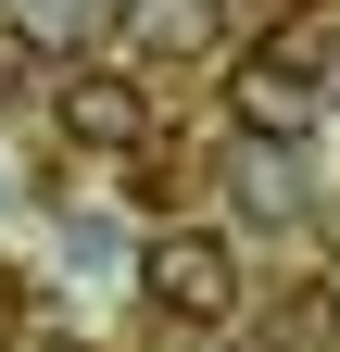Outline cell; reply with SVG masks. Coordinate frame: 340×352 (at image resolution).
Wrapping results in <instances>:
<instances>
[{
  "mask_svg": "<svg viewBox=\"0 0 340 352\" xmlns=\"http://www.w3.org/2000/svg\"><path fill=\"white\" fill-rule=\"evenodd\" d=\"M139 302L164 327H227L240 315V252L215 239V227H164L151 252H139Z\"/></svg>",
  "mask_w": 340,
  "mask_h": 352,
  "instance_id": "6da1fadb",
  "label": "cell"
},
{
  "mask_svg": "<svg viewBox=\"0 0 340 352\" xmlns=\"http://www.w3.org/2000/svg\"><path fill=\"white\" fill-rule=\"evenodd\" d=\"M51 126H63L76 151H139V139H151V88L76 63V76H51Z\"/></svg>",
  "mask_w": 340,
  "mask_h": 352,
  "instance_id": "7a4b0ae2",
  "label": "cell"
},
{
  "mask_svg": "<svg viewBox=\"0 0 340 352\" xmlns=\"http://www.w3.org/2000/svg\"><path fill=\"white\" fill-rule=\"evenodd\" d=\"M227 113L252 126V139H303V126L328 113V88L290 63V51H240V76H227Z\"/></svg>",
  "mask_w": 340,
  "mask_h": 352,
  "instance_id": "3957f363",
  "label": "cell"
},
{
  "mask_svg": "<svg viewBox=\"0 0 340 352\" xmlns=\"http://www.w3.org/2000/svg\"><path fill=\"white\" fill-rule=\"evenodd\" d=\"M0 25H13V51H76L114 25V0H0Z\"/></svg>",
  "mask_w": 340,
  "mask_h": 352,
  "instance_id": "277c9868",
  "label": "cell"
},
{
  "mask_svg": "<svg viewBox=\"0 0 340 352\" xmlns=\"http://www.w3.org/2000/svg\"><path fill=\"white\" fill-rule=\"evenodd\" d=\"M114 13H126V25H139V38H151V51H189V38H202V25H215V13H202V0H114Z\"/></svg>",
  "mask_w": 340,
  "mask_h": 352,
  "instance_id": "5b68a950",
  "label": "cell"
},
{
  "mask_svg": "<svg viewBox=\"0 0 340 352\" xmlns=\"http://www.w3.org/2000/svg\"><path fill=\"white\" fill-rule=\"evenodd\" d=\"M13 315H25V277H13V264H0V327H13Z\"/></svg>",
  "mask_w": 340,
  "mask_h": 352,
  "instance_id": "8992f818",
  "label": "cell"
}]
</instances>
